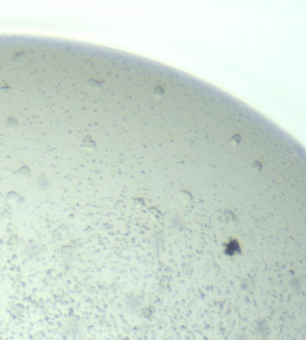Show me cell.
<instances>
[{
    "mask_svg": "<svg viewBox=\"0 0 306 340\" xmlns=\"http://www.w3.org/2000/svg\"><path fill=\"white\" fill-rule=\"evenodd\" d=\"M83 145H85L87 148H93V147L96 146V143L92 141V139L90 137V136H87V137H85V139H84V141H83Z\"/></svg>",
    "mask_w": 306,
    "mask_h": 340,
    "instance_id": "6da1fadb",
    "label": "cell"
},
{
    "mask_svg": "<svg viewBox=\"0 0 306 340\" xmlns=\"http://www.w3.org/2000/svg\"><path fill=\"white\" fill-rule=\"evenodd\" d=\"M7 124H9V125H17V122H16V120H14V118H9V121H7Z\"/></svg>",
    "mask_w": 306,
    "mask_h": 340,
    "instance_id": "7a4b0ae2",
    "label": "cell"
}]
</instances>
